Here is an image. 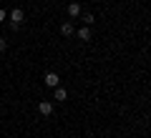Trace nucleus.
I'll use <instances>...</instances> for the list:
<instances>
[{"mask_svg":"<svg viewBox=\"0 0 151 138\" xmlns=\"http://www.w3.org/2000/svg\"><path fill=\"white\" fill-rule=\"evenodd\" d=\"M23 20H25V10H23V8H13L10 10V25L18 30V28L23 25Z\"/></svg>","mask_w":151,"mask_h":138,"instance_id":"obj_1","label":"nucleus"},{"mask_svg":"<svg viewBox=\"0 0 151 138\" xmlns=\"http://www.w3.org/2000/svg\"><path fill=\"white\" fill-rule=\"evenodd\" d=\"M38 111L43 113L45 118H48V116H53V103H50V101H40V103H38Z\"/></svg>","mask_w":151,"mask_h":138,"instance_id":"obj_2","label":"nucleus"},{"mask_svg":"<svg viewBox=\"0 0 151 138\" xmlns=\"http://www.w3.org/2000/svg\"><path fill=\"white\" fill-rule=\"evenodd\" d=\"M45 85H48V88H58V85H60L58 73H45Z\"/></svg>","mask_w":151,"mask_h":138,"instance_id":"obj_3","label":"nucleus"},{"mask_svg":"<svg viewBox=\"0 0 151 138\" xmlns=\"http://www.w3.org/2000/svg\"><path fill=\"white\" fill-rule=\"evenodd\" d=\"M60 35H65V38H68V35H76V28H73V23H70V20H65L63 25H60Z\"/></svg>","mask_w":151,"mask_h":138,"instance_id":"obj_4","label":"nucleus"},{"mask_svg":"<svg viewBox=\"0 0 151 138\" xmlns=\"http://www.w3.org/2000/svg\"><path fill=\"white\" fill-rule=\"evenodd\" d=\"M81 15V3H70L68 5V18H78Z\"/></svg>","mask_w":151,"mask_h":138,"instance_id":"obj_5","label":"nucleus"},{"mask_svg":"<svg viewBox=\"0 0 151 138\" xmlns=\"http://www.w3.org/2000/svg\"><path fill=\"white\" fill-rule=\"evenodd\" d=\"M76 35L81 38V40H91V30H88V25H83V28H78V30H76Z\"/></svg>","mask_w":151,"mask_h":138,"instance_id":"obj_6","label":"nucleus"},{"mask_svg":"<svg viewBox=\"0 0 151 138\" xmlns=\"http://www.w3.org/2000/svg\"><path fill=\"white\" fill-rule=\"evenodd\" d=\"M65 98H68V93H65V88H60V85H58V88L53 90V101H65Z\"/></svg>","mask_w":151,"mask_h":138,"instance_id":"obj_7","label":"nucleus"},{"mask_svg":"<svg viewBox=\"0 0 151 138\" xmlns=\"http://www.w3.org/2000/svg\"><path fill=\"white\" fill-rule=\"evenodd\" d=\"M83 20H86V25H91V23H93V15H91V13H86V15H83Z\"/></svg>","mask_w":151,"mask_h":138,"instance_id":"obj_8","label":"nucleus"},{"mask_svg":"<svg viewBox=\"0 0 151 138\" xmlns=\"http://www.w3.org/2000/svg\"><path fill=\"white\" fill-rule=\"evenodd\" d=\"M8 48V40H5V38H0V50H5Z\"/></svg>","mask_w":151,"mask_h":138,"instance_id":"obj_9","label":"nucleus"},{"mask_svg":"<svg viewBox=\"0 0 151 138\" xmlns=\"http://www.w3.org/2000/svg\"><path fill=\"white\" fill-rule=\"evenodd\" d=\"M0 23H5V10L0 8Z\"/></svg>","mask_w":151,"mask_h":138,"instance_id":"obj_10","label":"nucleus"}]
</instances>
